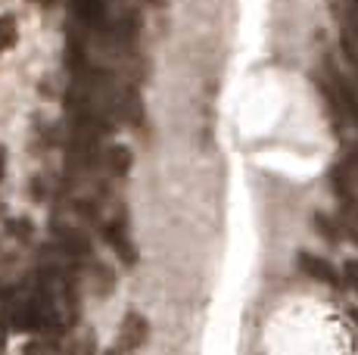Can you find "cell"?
<instances>
[{
	"instance_id": "cell-1",
	"label": "cell",
	"mask_w": 358,
	"mask_h": 355,
	"mask_svg": "<svg viewBox=\"0 0 358 355\" xmlns=\"http://www.w3.org/2000/svg\"><path fill=\"white\" fill-rule=\"evenodd\" d=\"M324 78L330 81V87H334V94H336V100H340L346 122H352V125L358 128V87L352 85V78H349V75L334 63V59H327Z\"/></svg>"
},
{
	"instance_id": "cell-2",
	"label": "cell",
	"mask_w": 358,
	"mask_h": 355,
	"mask_svg": "<svg viewBox=\"0 0 358 355\" xmlns=\"http://www.w3.org/2000/svg\"><path fill=\"white\" fill-rule=\"evenodd\" d=\"M103 237H106L109 249H113L125 265L137 262V247H134V240H131V228H128V215L125 212H119L113 222L103 224Z\"/></svg>"
},
{
	"instance_id": "cell-3",
	"label": "cell",
	"mask_w": 358,
	"mask_h": 355,
	"mask_svg": "<svg viewBox=\"0 0 358 355\" xmlns=\"http://www.w3.org/2000/svg\"><path fill=\"white\" fill-rule=\"evenodd\" d=\"M69 6H72V16L85 25L87 35L103 29L106 19L113 16V13H109V0H69Z\"/></svg>"
},
{
	"instance_id": "cell-4",
	"label": "cell",
	"mask_w": 358,
	"mask_h": 355,
	"mask_svg": "<svg viewBox=\"0 0 358 355\" xmlns=\"http://www.w3.org/2000/svg\"><path fill=\"white\" fill-rule=\"evenodd\" d=\"M150 337V321L137 312H128L125 321H122V331H119V343L122 352H137Z\"/></svg>"
},
{
	"instance_id": "cell-5",
	"label": "cell",
	"mask_w": 358,
	"mask_h": 355,
	"mask_svg": "<svg viewBox=\"0 0 358 355\" xmlns=\"http://www.w3.org/2000/svg\"><path fill=\"white\" fill-rule=\"evenodd\" d=\"M299 268H302V275L312 277V281H318V284H327V287L340 284V271H336L324 256H315V252H299Z\"/></svg>"
},
{
	"instance_id": "cell-6",
	"label": "cell",
	"mask_w": 358,
	"mask_h": 355,
	"mask_svg": "<svg viewBox=\"0 0 358 355\" xmlns=\"http://www.w3.org/2000/svg\"><path fill=\"white\" fill-rule=\"evenodd\" d=\"M53 234H57L59 247H63L69 256H91V240H87V234H81L78 228H69V224H57L53 228Z\"/></svg>"
},
{
	"instance_id": "cell-7",
	"label": "cell",
	"mask_w": 358,
	"mask_h": 355,
	"mask_svg": "<svg viewBox=\"0 0 358 355\" xmlns=\"http://www.w3.org/2000/svg\"><path fill=\"white\" fill-rule=\"evenodd\" d=\"M103 166H106V172L113 178H125L131 172V166H134V156H131L128 147L113 143V147L103 150Z\"/></svg>"
},
{
	"instance_id": "cell-8",
	"label": "cell",
	"mask_w": 358,
	"mask_h": 355,
	"mask_svg": "<svg viewBox=\"0 0 358 355\" xmlns=\"http://www.w3.org/2000/svg\"><path fill=\"white\" fill-rule=\"evenodd\" d=\"M312 228L318 231V234L324 237L327 243H340V240H343L340 222H336V218H330V215H324V212H315V215H312Z\"/></svg>"
},
{
	"instance_id": "cell-9",
	"label": "cell",
	"mask_w": 358,
	"mask_h": 355,
	"mask_svg": "<svg viewBox=\"0 0 358 355\" xmlns=\"http://www.w3.org/2000/svg\"><path fill=\"white\" fill-rule=\"evenodd\" d=\"M16 38H19L16 16H13V13H3V16H0V53L10 50V47L16 44Z\"/></svg>"
},
{
	"instance_id": "cell-10",
	"label": "cell",
	"mask_w": 358,
	"mask_h": 355,
	"mask_svg": "<svg viewBox=\"0 0 358 355\" xmlns=\"http://www.w3.org/2000/svg\"><path fill=\"white\" fill-rule=\"evenodd\" d=\"M340 162L349 168V175H352V178H355V184H358V143H352V147L346 150V156H343Z\"/></svg>"
},
{
	"instance_id": "cell-11",
	"label": "cell",
	"mask_w": 358,
	"mask_h": 355,
	"mask_svg": "<svg viewBox=\"0 0 358 355\" xmlns=\"http://www.w3.org/2000/svg\"><path fill=\"white\" fill-rule=\"evenodd\" d=\"M346 281L355 287V293H358V262H346Z\"/></svg>"
},
{
	"instance_id": "cell-12",
	"label": "cell",
	"mask_w": 358,
	"mask_h": 355,
	"mask_svg": "<svg viewBox=\"0 0 358 355\" xmlns=\"http://www.w3.org/2000/svg\"><path fill=\"white\" fill-rule=\"evenodd\" d=\"M10 231H13L16 237H29V234H31V224H29V222H13Z\"/></svg>"
},
{
	"instance_id": "cell-13",
	"label": "cell",
	"mask_w": 358,
	"mask_h": 355,
	"mask_svg": "<svg viewBox=\"0 0 358 355\" xmlns=\"http://www.w3.org/2000/svg\"><path fill=\"white\" fill-rule=\"evenodd\" d=\"M3 168H6V153L0 150V178H3Z\"/></svg>"
},
{
	"instance_id": "cell-14",
	"label": "cell",
	"mask_w": 358,
	"mask_h": 355,
	"mask_svg": "<svg viewBox=\"0 0 358 355\" xmlns=\"http://www.w3.org/2000/svg\"><path fill=\"white\" fill-rule=\"evenodd\" d=\"M31 3H38V6H53V0H31Z\"/></svg>"
},
{
	"instance_id": "cell-15",
	"label": "cell",
	"mask_w": 358,
	"mask_h": 355,
	"mask_svg": "<svg viewBox=\"0 0 358 355\" xmlns=\"http://www.w3.org/2000/svg\"><path fill=\"white\" fill-rule=\"evenodd\" d=\"M150 6H165V0H147Z\"/></svg>"
},
{
	"instance_id": "cell-16",
	"label": "cell",
	"mask_w": 358,
	"mask_h": 355,
	"mask_svg": "<svg viewBox=\"0 0 358 355\" xmlns=\"http://www.w3.org/2000/svg\"><path fill=\"white\" fill-rule=\"evenodd\" d=\"M352 321H355V327H358V312H352Z\"/></svg>"
}]
</instances>
